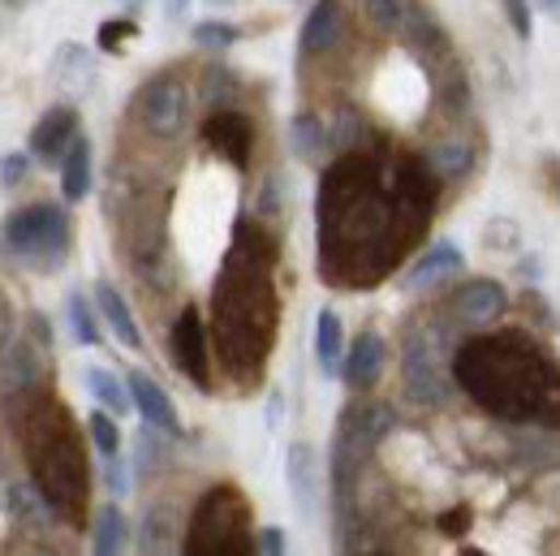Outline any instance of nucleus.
Returning a JSON list of instances; mask_svg holds the SVG:
<instances>
[{
	"label": "nucleus",
	"instance_id": "1",
	"mask_svg": "<svg viewBox=\"0 0 560 556\" xmlns=\"http://www.w3.org/2000/svg\"><path fill=\"white\" fill-rule=\"evenodd\" d=\"M319 273L332 285L366 289L388 277L419 242L401 220L393 155L346 151L319 182Z\"/></svg>",
	"mask_w": 560,
	"mask_h": 556
},
{
	"label": "nucleus",
	"instance_id": "2",
	"mask_svg": "<svg viewBox=\"0 0 560 556\" xmlns=\"http://www.w3.org/2000/svg\"><path fill=\"white\" fill-rule=\"evenodd\" d=\"M277 238L264 224L242 220L229 246V259L211 293V333L224 371L237 384H255L272 341H277Z\"/></svg>",
	"mask_w": 560,
	"mask_h": 556
},
{
	"label": "nucleus",
	"instance_id": "3",
	"mask_svg": "<svg viewBox=\"0 0 560 556\" xmlns=\"http://www.w3.org/2000/svg\"><path fill=\"white\" fill-rule=\"evenodd\" d=\"M453 380L500 422L560 427V362L522 328L462 341Z\"/></svg>",
	"mask_w": 560,
	"mask_h": 556
},
{
	"label": "nucleus",
	"instance_id": "4",
	"mask_svg": "<svg viewBox=\"0 0 560 556\" xmlns=\"http://www.w3.org/2000/svg\"><path fill=\"white\" fill-rule=\"evenodd\" d=\"M26 457L39 491L66 518H78L86 500V457H82L73 418L61 410V402H39V410L26 418Z\"/></svg>",
	"mask_w": 560,
	"mask_h": 556
},
{
	"label": "nucleus",
	"instance_id": "5",
	"mask_svg": "<svg viewBox=\"0 0 560 556\" xmlns=\"http://www.w3.org/2000/svg\"><path fill=\"white\" fill-rule=\"evenodd\" d=\"M73 224L57 204H26L9 211L0 224V251L4 259L31 268V273H61L70 259Z\"/></svg>",
	"mask_w": 560,
	"mask_h": 556
},
{
	"label": "nucleus",
	"instance_id": "6",
	"mask_svg": "<svg viewBox=\"0 0 560 556\" xmlns=\"http://www.w3.org/2000/svg\"><path fill=\"white\" fill-rule=\"evenodd\" d=\"M397 427L393 406L384 402H358L337 422V440H332V487L337 496H350L358 471L366 466V457L375 453V444Z\"/></svg>",
	"mask_w": 560,
	"mask_h": 556
},
{
	"label": "nucleus",
	"instance_id": "7",
	"mask_svg": "<svg viewBox=\"0 0 560 556\" xmlns=\"http://www.w3.org/2000/svg\"><path fill=\"white\" fill-rule=\"evenodd\" d=\"M401 389L419 406H444L448 375H444V337L440 328L410 324L401 337Z\"/></svg>",
	"mask_w": 560,
	"mask_h": 556
},
{
	"label": "nucleus",
	"instance_id": "8",
	"mask_svg": "<svg viewBox=\"0 0 560 556\" xmlns=\"http://www.w3.org/2000/svg\"><path fill=\"white\" fill-rule=\"evenodd\" d=\"M135 121L155 142H177L190 126V86L177 73L147 78L135 95Z\"/></svg>",
	"mask_w": 560,
	"mask_h": 556
},
{
	"label": "nucleus",
	"instance_id": "9",
	"mask_svg": "<svg viewBox=\"0 0 560 556\" xmlns=\"http://www.w3.org/2000/svg\"><path fill=\"white\" fill-rule=\"evenodd\" d=\"M168 349H173V362L177 371L199 384L203 393L211 389V354H208V328H203V315L195 306H186L173 324V337H168Z\"/></svg>",
	"mask_w": 560,
	"mask_h": 556
},
{
	"label": "nucleus",
	"instance_id": "10",
	"mask_svg": "<svg viewBox=\"0 0 560 556\" xmlns=\"http://www.w3.org/2000/svg\"><path fill=\"white\" fill-rule=\"evenodd\" d=\"M203 142H208L220 160H229L233 169H246L250 164V151H255V126L237 108H215L208 121H203Z\"/></svg>",
	"mask_w": 560,
	"mask_h": 556
},
{
	"label": "nucleus",
	"instance_id": "11",
	"mask_svg": "<svg viewBox=\"0 0 560 556\" xmlns=\"http://www.w3.org/2000/svg\"><path fill=\"white\" fill-rule=\"evenodd\" d=\"M284 484L293 496V509L302 518L319 513V491H324V475H319V453L306 440H293L284 453Z\"/></svg>",
	"mask_w": 560,
	"mask_h": 556
},
{
	"label": "nucleus",
	"instance_id": "12",
	"mask_svg": "<svg viewBox=\"0 0 560 556\" xmlns=\"http://www.w3.org/2000/svg\"><path fill=\"white\" fill-rule=\"evenodd\" d=\"M346 39V9L341 0H315L306 22H302V39H298V53L302 61H319V57H332Z\"/></svg>",
	"mask_w": 560,
	"mask_h": 556
},
{
	"label": "nucleus",
	"instance_id": "13",
	"mask_svg": "<svg viewBox=\"0 0 560 556\" xmlns=\"http://www.w3.org/2000/svg\"><path fill=\"white\" fill-rule=\"evenodd\" d=\"M73 142H78V113H73L70 104H57V108H48L35 121V130H31V155L44 160V164H61Z\"/></svg>",
	"mask_w": 560,
	"mask_h": 556
},
{
	"label": "nucleus",
	"instance_id": "14",
	"mask_svg": "<svg viewBox=\"0 0 560 556\" xmlns=\"http://www.w3.org/2000/svg\"><path fill=\"white\" fill-rule=\"evenodd\" d=\"M126 384H130V397H135V410L142 415V422L151 427V431H164V436H182V418H177V406H173V397L147 375V371H130L126 375Z\"/></svg>",
	"mask_w": 560,
	"mask_h": 556
},
{
	"label": "nucleus",
	"instance_id": "15",
	"mask_svg": "<svg viewBox=\"0 0 560 556\" xmlns=\"http://www.w3.org/2000/svg\"><path fill=\"white\" fill-rule=\"evenodd\" d=\"M448 306H453V315H457L462 324H491L495 315H504L509 298H504V285H500V280L475 277L448 298Z\"/></svg>",
	"mask_w": 560,
	"mask_h": 556
},
{
	"label": "nucleus",
	"instance_id": "16",
	"mask_svg": "<svg viewBox=\"0 0 560 556\" xmlns=\"http://www.w3.org/2000/svg\"><path fill=\"white\" fill-rule=\"evenodd\" d=\"M384 362H388L384 337H380V333H358L353 346L346 349V367H341V375H346V384H350L353 393H366V389L380 384Z\"/></svg>",
	"mask_w": 560,
	"mask_h": 556
},
{
	"label": "nucleus",
	"instance_id": "17",
	"mask_svg": "<svg viewBox=\"0 0 560 556\" xmlns=\"http://www.w3.org/2000/svg\"><path fill=\"white\" fill-rule=\"evenodd\" d=\"M95 306H100V320L113 328V337L121 341L126 349H142V328L139 320H135V311H130V302L117 293V285H108V280H100L95 285Z\"/></svg>",
	"mask_w": 560,
	"mask_h": 556
},
{
	"label": "nucleus",
	"instance_id": "18",
	"mask_svg": "<svg viewBox=\"0 0 560 556\" xmlns=\"http://www.w3.org/2000/svg\"><path fill=\"white\" fill-rule=\"evenodd\" d=\"M358 9L375 35H406L427 4L422 0H358Z\"/></svg>",
	"mask_w": 560,
	"mask_h": 556
},
{
	"label": "nucleus",
	"instance_id": "19",
	"mask_svg": "<svg viewBox=\"0 0 560 556\" xmlns=\"http://www.w3.org/2000/svg\"><path fill=\"white\" fill-rule=\"evenodd\" d=\"M462 251L453 246V242H435V246H427L419 255V264L406 273V289H427V285H435V280L453 277V273H462Z\"/></svg>",
	"mask_w": 560,
	"mask_h": 556
},
{
	"label": "nucleus",
	"instance_id": "20",
	"mask_svg": "<svg viewBox=\"0 0 560 556\" xmlns=\"http://www.w3.org/2000/svg\"><path fill=\"white\" fill-rule=\"evenodd\" d=\"M82 384H86V393H91L113 418H126L130 410H135L130 384L117 380V371H108V367H82Z\"/></svg>",
	"mask_w": 560,
	"mask_h": 556
},
{
	"label": "nucleus",
	"instance_id": "21",
	"mask_svg": "<svg viewBox=\"0 0 560 556\" xmlns=\"http://www.w3.org/2000/svg\"><path fill=\"white\" fill-rule=\"evenodd\" d=\"M427 169L440 177V182H462L470 169H475V147H470V139H440L427 147Z\"/></svg>",
	"mask_w": 560,
	"mask_h": 556
},
{
	"label": "nucleus",
	"instance_id": "22",
	"mask_svg": "<svg viewBox=\"0 0 560 556\" xmlns=\"http://www.w3.org/2000/svg\"><path fill=\"white\" fill-rule=\"evenodd\" d=\"M315 362L324 375H337L346 367V328H341V315L332 306H324L315 315Z\"/></svg>",
	"mask_w": 560,
	"mask_h": 556
},
{
	"label": "nucleus",
	"instance_id": "23",
	"mask_svg": "<svg viewBox=\"0 0 560 556\" xmlns=\"http://www.w3.org/2000/svg\"><path fill=\"white\" fill-rule=\"evenodd\" d=\"M130 544V522L117 505H104L91 522V556H126Z\"/></svg>",
	"mask_w": 560,
	"mask_h": 556
},
{
	"label": "nucleus",
	"instance_id": "24",
	"mask_svg": "<svg viewBox=\"0 0 560 556\" xmlns=\"http://www.w3.org/2000/svg\"><path fill=\"white\" fill-rule=\"evenodd\" d=\"M61 195L78 204V199H86L91 195V142L78 135L70 151H66V160H61Z\"/></svg>",
	"mask_w": 560,
	"mask_h": 556
},
{
	"label": "nucleus",
	"instance_id": "25",
	"mask_svg": "<svg viewBox=\"0 0 560 556\" xmlns=\"http://www.w3.org/2000/svg\"><path fill=\"white\" fill-rule=\"evenodd\" d=\"M435 104L444 113H466L470 108V82H466V73L453 57L444 61V70L435 73Z\"/></svg>",
	"mask_w": 560,
	"mask_h": 556
},
{
	"label": "nucleus",
	"instance_id": "26",
	"mask_svg": "<svg viewBox=\"0 0 560 556\" xmlns=\"http://www.w3.org/2000/svg\"><path fill=\"white\" fill-rule=\"evenodd\" d=\"M289 147H293L302 160H315V155L328 147V130H324V121H319L315 113H298V117L289 121Z\"/></svg>",
	"mask_w": 560,
	"mask_h": 556
},
{
	"label": "nucleus",
	"instance_id": "27",
	"mask_svg": "<svg viewBox=\"0 0 560 556\" xmlns=\"http://www.w3.org/2000/svg\"><path fill=\"white\" fill-rule=\"evenodd\" d=\"M66 311H70V328L78 346H100V341H104V337H100V306H95L86 293H70Z\"/></svg>",
	"mask_w": 560,
	"mask_h": 556
},
{
	"label": "nucleus",
	"instance_id": "28",
	"mask_svg": "<svg viewBox=\"0 0 560 556\" xmlns=\"http://www.w3.org/2000/svg\"><path fill=\"white\" fill-rule=\"evenodd\" d=\"M173 518L164 509H151L147 513V526H142V556H173Z\"/></svg>",
	"mask_w": 560,
	"mask_h": 556
},
{
	"label": "nucleus",
	"instance_id": "29",
	"mask_svg": "<svg viewBox=\"0 0 560 556\" xmlns=\"http://www.w3.org/2000/svg\"><path fill=\"white\" fill-rule=\"evenodd\" d=\"M86 436L100 449V457H117L121 453V427H117V418L108 415V410H95V415L86 418Z\"/></svg>",
	"mask_w": 560,
	"mask_h": 556
},
{
	"label": "nucleus",
	"instance_id": "30",
	"mask_svg": "<svg viewBox=\"0 0 560 556\" xmlns=\"http://www.w3.org/2000/svg\"><path fill=\"white\" fill-rule=\"evenodd\" d=\"M233 95H237V78H233V73L220 70V66L203 70V100L211 104V113H215V108H229Z\"/></svg>",
	"mask_w": 560,
	"mask_h": 556
},
{
	"label": "nucleus",
	"instance_id": "31",
	"mask_svg": "<svg viewBox=\"0 0 560 556\" xmlns=\"http://www.w3.org/2000/svg\"><path fill=\"white\" fill-rule=\"evenodd\" d=\"M57 78H61V86H66V78H73V91H86L91 61H86V53H82L78 44H66V48H61V57H57Z\"/></svg>",
	"mask_w": 560,
	"mask_h": 556
},
{
	"label": "nucleus",
	"instance_id": "32",
	"mask_svg": "<svg viewBox=\"0 0 560 556\" xmlns=\"http://www.w3.org/2000/svg\"><path fill=\"white\" fill-rule=\"evenodd\" d=\"M195 44L208 48V53H224V48L237 44V26H229V22H199L195 26Z\"/></svg>",
	"mask_w": 560,
	"mask_h": 556
},
{
	"label": "nucleus",
	"instance_id": "33",
	"mask_svg": "<svg viewBox=\"0 0 560 556\" xmlns=\"http://www.w3.org/2000/svg\"><path fill=\"white\" fill-rule=\"evenodd\" d=\"M31 151H9L4 160H0V186L4 190H13V186H22L26 182V173H31Z\"/></svg>",
	"mask_w": 560,
	"mask_h": 556
},
{
	"label": "nucleus",
	"instance_id": "34",
	"mask_svg": "<svg viewBox=\"0 0 560 556\" xmlns=\"http://www.w3.org/2000/svg\"><path fill=\"white\" fill-rule=\"evenodd\" d=\"M135 35H139V26L126 22V18H121V22H104V26H100V48H104V53H121Z\"/></svg>",
	"mask_w": 560,
	"mask_h": 556
},
{
	"label": "nucleus",
	"instance_id": "35",
	"mask_svg": "<svg viewBox=\"0 0 560 556\" xmlns=\"http://www.w3.org/2000/svg\"><path fill=\"white\" fill-rule=\"evenodd\" d=\"M504 18H509V26H513L517 39H530L535 35V9H530V0H504Z\"/></svg>",
	"mask_w": 560,
	"mask_h": 556
},
{
	"label": "nucleus",
	"instance_id": "36",
	"mask_svg": "<svg viewBox=\"0 0 560 556\" xmlns=\"http://www.w3.org/2000/svg\"><path fill=\"white\" fill-rule=\"evenodd\" d=\"M108 462V487H113V496H126L130 491V462L117 453V457H104Z\"/></svg>",
	"mask_w": 560,
	"mask_h": 556
},
{
	"label": "nucleus",
	"instance_id": "37",
	"mask_svg": "<svg viewBox=\"0 0 560 556\" xmlns=\"http://www.w3.org/2000/svg\"><path fill=\"white\" fill-rule=\"evenodd\" d=\"M255 553L259 556H284V531L280 526H264L255 535Z\"/></svg>",
	"mask_w": 560,
	"mask_h": 556
},
{
	"label": "nucleus",
	"instance_id": "38",
	"mask_svg": "<svg viewBox=\"0 0 560 556\" xmlns=\"http://www.w3.org/2000/svg\"><path fill=\"white\" fill-rule=\"evenodd\" d=\"M182 9H186V0H168V18H182Z\"/></svg>",
	"mask_w": 560,
	"mask_h": 556
},
{
	"label": "nucleus",
	"instance_id": "39",
	"mask_svg": "<svg viewBox=\"0 0 560 556\" xmlns=\"http://www.w3.org/2000/svg\"><path fill=\"white\" fill-rule=\"evenodd\" d=\"M9 4H26V0H9Z\"/></svg>",
	"mask_w": 560,
	"mask_h": 556
},
{
	"label": "nucleus",
	"instance_id": "40",
	"mask_svg": "<svg viewBox=\"0 0 560 556\" xmlns=\"http://www.w3.org/2000/svg\"><path fill=\"white\" fill-rule=\"evenodd\" d=\"M211 4H224V0H211Z\"/></svg>",
	"mask_w": 560,
	"mask_h": 556
},
{
	"label": "nucleus",
	"instance_id": "41",
	"mask_svg": "<svg viewBox=\"0 0 560 556\" xmlns=\"http://www.w3.org/2000/svg\"><path fill=\"white\" fill-rule=\"evenodd\" d=\"M126 4H139V0H126Z\"/></svg>",
	"mask_w": 560,
	"mask_h": 556
}]
</instances>
